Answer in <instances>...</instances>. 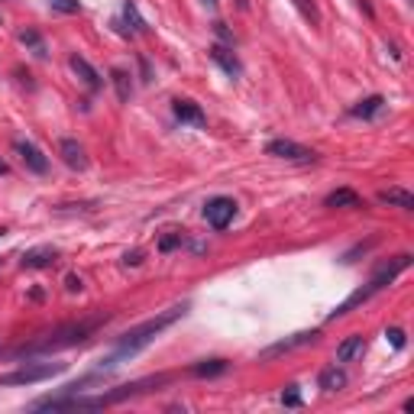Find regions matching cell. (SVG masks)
Listing matches in <instances>:
<instances>
[{
    "instance_id": "1",
    "label": "cell",
    "mask_w": 414,
    "mask_h": 414,
    "mask_svg": "<svg viewBox=\"0 0 414 414\" xmlns=\"http://www.w3.org/2000/svg\"><path fill=\"white\" fill-rule=\"evenodd\" d=\"M188 308H192L188 301H181V304H172L169 311H162V314H156L152 320H146V324L133 327L130 333H123V337L117 340V350L110 353L104 362H107V366H120V360H130V356H136L139 350H146V346L156 340V337H159L162 330L172 327L175 320L185 318V314H188Z\"/></svg>"
},
{
    "instance_id": "2",
    "label": "cell",
    "mask_w": 414,
    "mask_h": 414,
    "mask_svg": "<svg viewBox=\"0 0 414 414\" xmlns=\"http://www.w3.org/2000/svg\"><path fill=\"white\" fill-rule=\"evenodd\" d=\"M107 318H91V320H78V324H65V327L45 333L43 340L30 343V346H20L13 350V356H36V353H52V350H62V346H74V343L87 340Z\"/></svg>"
},
{
    "instance_id": "3",
    "label": "cell",
    "mask_w": 414,
    "mask_h": 414,
    "mask_svg": "<svg viewBox=\"0 0 414 414\" xmlns=\"http://www.w3.org/2000/svg\"><path fill=\"white\" fill-rule=\"evenodd\" d=\"M411 266V256L408 253H402V256H395L392 262H385L382 269H379V272H375V276L369 278V285L366 288H360V291H353L350 298H346V301H343L340 308L333 311V314H330V318H343V314H350L353 308H356V304H362V301H369L372 295H375V291H382L385 285H392L395 282V276H398V272H404V269Z\"/></svg>"
},
{
    "instance_id": "4",
    "label": "cell",
    "mask_w": 414,
    "mask_h": 414,
    "mask_svg": "<svg viewBox=\"0 0 414 414\" xmlns=\"http://www.w3.org/2000/svg\"><path fill=\"white\" fill-rule=\"evenodd\" d=\"M62 372H65V362H26L20 369L0 375V385H36L52 379V375H62Z\"/></svg>"
},
{
    "instance_id": "5",
    "label": "cell",
    "mask_w": 414,
    "mask_h": 414,
    "mask_svg": "<svg viewBox=\"0 0 414 414\" xmlns=\"http://www.w3.org/2000/svg\"><path fill=\"white\" fill-rule=\"evenodd\" d=\"M266 156H276V159H285V162H318V152L295 143V139H272V143H266Z\"/></svg>"
},
{
    "instance_id": "6",
    "label": "cell",
    "mask_w": 414,
    "mask_h": 414,
    "mask_svg": "<svg viewBox=\"0 0 414 414\" xmlns=\"http://www.w3.org/2000/svg\"><path fill=\"white\" fill-rule=\"evenodd\" d=\"M234 217H236V201H234V198H211V201L204 204V220L211 223L214 230L230 227Z\"/></svg>"
},
{
    "instance_id": "7",
    "label": "cell",
    "mask_w": 414,
    "mask_h": 414,
    "mask_svg": "<svg viewBox=\"0 0 414 414\" xmlns=\"http://www.w3.org/2000/svg\"><path fill=\"white\" fill-rule=\"evenodd\" d=\"M13 152L20 156V162L32 172V175H45V172H49V159H45V152L36 146V143H30V139H13Z\"/></svg>"
},
{
    "instance_id": "8",
    "label": "cell",
    "mask_w": 414,
    "mask_h": 414,
    "mask_svg": "<svg viewBox=\"0 0 414 414\" xmlns=\"http://www.w3.org/2000/svg\"><path fill=\"white\" fill-rule=\"evenodd\" d=\"M55 259H59V249L55 246H36V249H26L20 259L23 269H49L55 266Z\"/></svg>"
},
{
    "instance_id": "9",
    "label": "cell",
    "mask_w": 414,
    "mask_h": 414,
    "mask_svg": "<svg viewBox=\"0 0 414 414\" xmlns=\"http://www.w3.org/2000/svg\"><path fill=\"white\" fill-rule=\"evenodd\" d=\"M59 156H62V162L68 169H78V172L87 169V152L78 139H62V143H59Z\"/></svg>"
},
{
    "instance_id": "10",
    "label": "cell",
    "mask_w": 414,
    "mask_h": 414,
    "mask_svg": "<svg viewBox=\"0 0 414 414\" xmlns=\"http://www.w3.org/2000/svg\"><path fill=\"white\" fill-rule=\"evenodd\" d=\"M68 65H72V72L78 74L81 81H85L87 91H101V85H104V78L97 74V68H94L91 62H87V59H81V55H72V59H68Z\"/></svg>"
},
{
    "instance_id": "11",
    "label": "cell",
    "mask_w": 414,
    "mask_h": 414,
    "mask_svg": "<svg viewBox=\"0 0 414 414\" xmlns=\"http://www.w3.org/2000/svg\"><path fill=\"white\" fill-rule=\"evenodd\" d=\"M207 52H211V59L220 65V68L230 74V78H240V74H243V65H240V59L234 55V49H227V45H220V43H214Z\"/></svg>"
},
{
    "instance_id": "12",
    "label": "cell",
    "mask_w": 414,
    "mask_h": 414,
    "mask_svg": "<svg viewBox=\"0 0 414 414\" xmlns=\"http://www.w3.org/2000/svg\"><path fill=\"white\" fill-rule=\"evenodd\" d=\"M172 110H175V117L181 120V123H192V127H204V123H207V117H204V110L198 104H194V101H175V104H172Z\"/></svg>"
},
{
    "instance_id": "13",
    "label": "cell",
    "mask_w": 414,
    "mask_h": 414,
    "mask_svg": "<svg viewBox=\"0 0 414 414\" xmlns=\"http://www.w3.org/2000/svg\"><path fill=\"white\" fill-rule=\"evenodd\" d=\"M379 201L389 204V207L414 211V194H411V192H404V188H382V192H379Z\"/></svg>"
},
{
    "instance_id": "14",
    "label": "cell",
    "mask_w": 414,
    "mask_h": 414,
    "mask_svg": "<svg viewBox=\"0 0 414 414\" xmlns=\"http://www.w3.org/2000/svg\"><path fill=\"white\" fill-rule=\"evenodd\" d=\"M362 350H366V340H362L360 333H353V337H346V340L337 346V356H333V360L337 362H353Z\"/></svg>"
},
{
    "instance_id": "15",
    "label": "cell",
    "mask_w": 414,
    "mask_h": 414,
    "mask_svg": "<svg viewBox=\"0 0 414 414\" xmlns=\"http://www.w3.org/2000/svg\"><path fill=\"white\" fill-rule=\"evenodd\" d=\"M314 340H318V330H311V333H295V340H282V343H276V346H269V350L262 353V360H269V356H278V353L295 350V346H304V343H314Z\"/></svg>"
},
{
    "instance_id": "16",
    "label": "cell",
    "mask_w": 414,
    "mask_h": 414,
    "mask_svg": "<svg viewBox=\"0 0 414 414\" xmlns=\"http://www.w3.org/2000/svg\"><path fill=\"white\" fill-rule=\"evenodd\" d=\"M382 107H385V97L372 94V97H366V101H360L356 107H350V114L353 117H362V120H372L375 114H382Z\"/></svg>"
},
{
    "instance_id": "17",
    "label": "cell",
    "mask_w": 414,
    "mask_h": 414,
    "mask_svg": "<svg viewBox=\"0 0 414 414\" xmlns=\"http://www.w3.org/2000/svg\"><path fill=\"white\" fill-rule=\"evenodd\" d=\"M324 204H327V207H362L360 194L353 192V188H337V192H330Z\"/></svg>"
},
{
    "instance_id": "18",
    "label": "cell",
    "mask_w": 414,
    "mask_h": 414,
    "mask_svg": "<svg viewBox=\"0 0 414 414\" xmlns=\"http://www.w3.org/2000/svg\"><path fill=\"white\" fill-rule=\"evenodd\" d=\"M17 39H20L26 49H32V55H36V59H45V55H49V49H45V39L36 30H20V32H17Z\"/></svg>"
},
{
    "instance_id": "19",
    "label": "cell",
    "mask_w": 414,
    "mask_h": 414,
    "mask_svg": "<svg viewBox=\"0 0 414 414\" xmlns=\"http://www.w3.org/2000/svg\"><path fill=\"white\" fill-rule=\"evenodd\" d=\"M318 382H320V389H324V392H340L343 385H346V372L337 369V366H330V369L320 372Z\"/></svg>"
},
{
    "instance_id": "20",
    "label": "cell",
    "mask_w": 414,
    "mask_h": 414,
    "mask_svg": "<svg viewBox=\"0 0 414 414\" xmlns=\"http://www.w3.org/2000/svg\"><path fill=\"white\" fill-rule=\"evenodd\" d=\"M110 81H114V87H117V97L127 104L130 94H133V81H130V72L127 68H114L110 72Z\"/></svg>"
},
{
    "instance_id": "21",
    "label": "cell",
    "mask_w": 414,
    "mask_h": 414,
    "mask_svg": "<svg viewBox=\"0 0 414 414\" xmlns=\"http://www.w3.org/2000/svg\"><path fill=\"white\" fill-rule=\"evenodd\" d=\"M194 375L198 379H211V375H220V372H227V360H204L194 366Z\"/></svg>"
},
{
    "instance_id": "22",
    "label": "cell",
    "mask_w": 414,
    "mask_h": 414,
    "mask_svg": "<svg viewBox=\"0 0 414 414\" xmlns=\"http://www.w3.org/2000/svg\"><path fill=\"white\" fill-rule=\"evenodd\" d=\"M123 20L130 23V30H133V32H146V20L139 17V10H136V3H133V0L123 3Z\"/></svg>"
},
{
    "instance_id": "23",
    "label": "cell",
    "mask_w": 414,
    "mask_h": 414,
    "mask_svg": "<svg viewBox=\"0 0 414 414\" xmlns=\"http://www.w3.org/2000/svg\"><path fill=\"white\" fill-rule=\"evenodd\" d=\"M291 3H295L298 13H301L311 26H318V23H320V13H318V7H314V0H291Z\"/></svg>"
},
{
    "instance_id": "24",
    "label": "cell",
    "mask_w": 414,
    "mask_h": 414,
    "mask_svg": "<svg viewBox=\"0 0 414 414\" xmlns=\"http://www.w3.org/2000/svg\"><path fill=\"white\" fill-rule=\"evenodd\" d=\"M49 7L59 10V13H78V10H81V3H78V0H49Z\"/></svg>"
},
{
    "instance_id": "25",
    "label": "cell",
    "mask_w": 414,
    "mask_h": 414,
    "mask_svg": "<svg viewBox=\"0 0 414 414\" xmlns=\"http://www.w3.org/2000/svg\"><path fill=\"white\" fill-rule=\"evenodd\" d=\"M385 337H389V343H392L395 350H402L404 346V330L402 327H389L385 330Z\"/></svg>"
},
{
    "instance_id": "26",
    "label": "cell",
    "mask_w": 414,
    "mask_h": 414,
    "mask_svg": "<svg viewBox=\"0 0 414 414\" xmlns=\"http://www.w3.org/2000/svg\"><path fill=\"white\" fill-rule=\"evenodd\" d=\"M282 404H288V408H298V404H301V395H298L295 385H291V392L282 395Z\"/></svg>"
},
{
    "instance_id": "27",
    "label": "cell",
    "mask_w": 414,
    "mask_h": 414,
    "mask_svg": "<svg viewBox=\"0 0 414 414\" xmlns=\"http://www.w3.org/2000/svg\"><path fill=\"white\" fill-rule=\"evenodd\" d=\"M214 32H217V36H220L223 43H230V45H234V32L227 30V23H214Z\"/></svg>"
},
{
    "instance_id": "28",
    "label": "cell",
    "mask_w": 414,
    "mask_h": 414,
    "mask_svg": "<svg viewBox=\"0 0 414 414\" xmlns=\"http://www.w3.org/2000/svg\"><path fill=\"white\" fill-rule=\"evenodd\" d=\"M178 243H181V236H165V240L159 243V249H162V253H169V249H175Z\"/></svg>"
},
{
    "instance_id": "29",
    "label": "cell",
    "mask_w": 414,
    "mask_h": 414,
    "mask_svg": "<svg viewBox=\"0 0 414 414\" xmlns=\"http://www.w3.org/2000/svg\"><path fill=\"white\" fill-rule=\"evenodd\" d=\"M65 285H68V291H81V288H85V282H81L78 276H68V278H65Z\"/></svg>"
},
{
    "instance_id": "30",
    "label": "cell",
    "mask_w": 414,
    "mask_h": 414,
    "mask_svg": "<svg viewBox=\"0 0 414 414\" xmlns=\"http://www.w3.org/2000/svg\"><path fill=\"white\" fill-rule=\"evenodd\" d=\"M139 262H143V253H139V249L127 253V266H139Z\"/></svg>"
},
{
    "instance_id": "31",
    "label": "cell",
    "mask_w": 414,
    "mask_h": 414,
    "mask_svg": "<svg viewBox=\"0 0 414 414\" xmlns=\"http://www.w3.org/2000/svg\"><path fill=\"white\" fill-rule=\"evenodd\" d=\"M7 172H10L7 169V162H0V175H7Z\"/></svg>"
},
{
    "instance_id": "32",
    "label": "cell",
    "mask_w": 414,
    "mask_h": 414,
    "mask_svg": "<svg viewBox=\"0 0 414 414\" xmlns=\"http://www.w3.org/2000/svg\"><path fill=\"white\" fill-rule=\"evenodd\" d=\"M204 3H207V7H214V3H217V0H204Z\"/></svg>"
},
{
    "instance_id": "33",
    "label": "cell",
    "mask_w": 414,
    "mask_h": 414,
    "mask_svg": "<svg viewBox=\"0 0 414 414\" xmlns=\"http://www.w3.org/2000/svg\"><path fill=\"white\" fill-rule=\"evenodd\" d=\"M3 234H7V227H0V236H3Z\"/></svg>"
},
{
    "instance_id": "34",
    "label": "cell",
    "mask_w": 414,
    "mask_h": 414,
    "mask_svg": "<svg viewBox=\"0 0 414 414\" xmlns=\"http://www.w3.org/2000/svg\"><path fill=\"white\" fill-rule=\"evenodd\" d=\"M0 23H3V13H0Z\"/></svg>"
}]
</instances>
